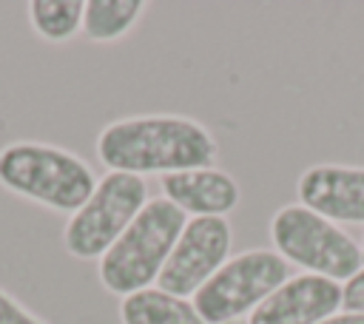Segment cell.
Wrapping results in <instances>:
<instances>
[{
	"mask_svg": "<svg viewBox=\"0 0 364 324\" xmlns=\"http://www.w3.org/2000/svg\"><path fill=\"white\" fill-rule=\"evenodd\" d=\"M318 324H364V313H336Z\"/></svg>",
	"mask_w": 364,
	"mask_h": 324,
	"instance_id": "obj_16",
	"label": "cell"
},
{
	"mask_svg": "<svg viewBox=\"0 0 364 324\" xmlns=\"http://www.w3.org/2000/svg\"><path fill=\"white\" fill-rule=\"evenodd\" d=\"M0 185L54 213H77L94 193L97 176L65 148L20 139L0 148Z\"/></svg>",
	"mask_w": 364,
	"mask_h": 324,
	"instance_id": "obj_2",
	"label": "cell"
},
{
	"mask_svg": "<svg viewBox=\"0 0 364 324\" xmlns=\"http://www.w3.org/2000/svg\"><path fill=\"white\" fill-rule=\"evenodd\" d=\"M219 148L210 131L176 114H145L108 122L97 136V156L117 173H179L213 168Z\"/></svg>",
	"mask_w": 364,
	"mask_h": 324,
	"instance_id": "obj_1",
	"label": "cell"
},
{
	"mask_svg": "<svg viewBox=\"0 0 364 324\" xmlns=\"http://www.w3.org/2000/svg\"><path fill=\"white\" fill-rule=\"evenodd\" d=\"M82 0H31L28 23L37 37L48 43H65L82 28Z\"/></svg>",
	"mask_w": 364,
	"mask_h": 324,
	"instance_id": "obj_13",
	"label": "cell"
},
{
	"mask_svg": "<svg viewBox=\"0 0 364 324\" xmlns=\"http://www.w3.org/2000/svg\"><path fill=\"white\" fill-rule=\"evenodd\" d=\"M233 230L222 216H193L182 227L165 267L159 270V290L171 296H196V290L228 261Z\"/></svg>",
	"mask_w": 364,
	"mask_h": 324,
	"instance_id": "obj_7",
	"label": "cell"
},
{
	"mask_svg": "<svg viewBox=\"0 0 364 324\" xmlns=\"http://www.w3.org/2000/svg\"><path fill=\"white\" fill-rule=\"evenodd\" d=\"M341 304L347 313H364V267L341 287Z\"/></svg>",
	"mask_w": 364,
	"mask_h": 324,
	"instance_id": "obj_15",
	"label": "cell"
},
{
	"mask_svg": "<svg viewBox=\"0 0 364 324\" xmlns=\"http://www.w3.org/2000/svg\"><path fill=\"white\" fill-rule=\"evenodd\" d=\"M185 225V213L173 202L165 196L148 199L125 233L102 253L97 264L102 287L122 298L148 290V284L159 279Z\"/></svg>",
	"mask_w": 364,
	"mask_h": 324,
	"instance_id": "obj_3",
	"label": "cell"
},
{
	"mask_svg": "<svg viewBox=\"0 0 364 324\" xmlns=\"http://www.w3.org/2000/svg\"><path fill=\"white\" fill-rule=\"evenodd\" d=\"M162 193L182 213L193 216H225L239 205V185L219 168H196L165 173L159 179Z\"/></svg>",
	"mask_w": 364,
	"mask_h": 324,
	"instance_id": "obj_10",
	"label": "cell"
},
{
	"mask_svg": "<svg viewBox=\"0 0 364 324\" xmlns=\"http://www.w3.org/2000/svg\"><path fill=\"white\" fill-rule=\"evenodd\" d=\"M290 264L273 250H245L228 259L193 296L205 324H228L256 310L276 287L287 281Z\"/></svg>",
	"mask_w": 364,
	"mask_h": 324,
	"instance_id": "obj_6",
	"label": "cell"
},
{
	"mask_svg": "<svg viewBox=\"0 0 364 324\" xmlns=\"http://www.w3.org/2000/svg\"><path fill=\"white\" fill-rule=\"evenodd\" d=\"M0 324H46V321L28 313L11 293L0 287Z\"/></svg>",
	"mask_w": 364,
	"mask_h": 324,
	"instance_id": "obj_14",
	"label": "cell"
},
{
	"mask_svg": "<svg viewBox=\"0 0 364 324\" xmlns=\"http://www.w3.org/2000/svg\"><path fill=\"white\" fill-rule=\"evenodd\" d=\"M119 321L122 324H205L193 301L171 296L159 287H148L125 296L119 304Z\"/></svg>",
	"mask_w": 364,
	"mask_h": 324,
	"instance_id": "obj_11",
	"label": "cell"
},
{
	"mask_svg": "<svg viewBox=\"0 0 364 324\" xmlns=\"http://www.w3.org/2000/svg\"><path fill=\"white\" fill-rule=\"evenodd\" d=\"M341 307V287L316 273H299L276 287L253 313L247 324H318Z\"/></svg>",
	"mask_w": 364,
	"mask_h": 324,
	"instance_id": "obj_8",
	"label": "cell"
},
{
	"mask_svg": "<svg viewBox=\"0 0 364 324\" xmlns=\"http://www.w3.org/2000/svg\"><path fill=\"white\" fill-rule=\"evenodd\" d=\"M142 9V0H88L82 11V31L94 43L119 40L134 28Z\"/></svg>",
	"mask_w": 364,
	"mask_h": 324,
	"instance_id": "obj_12",
	"label": "cell"
},
{
	"mask_svg": "<svg viewBox=\"0 0 364 324\" xmlns=\"http://www.w3.org/2000/svg\"><path fill=\"white\" fill-rule=\"evenodd\" d=\"M228 324H247V321H242V318H236V321H228Z\"/></svg>",
	"mask_w": 364,
	"mask_h": 324,
	"instance_id": "obj_17",
	"label": "cell"
},
{
	"mask_svg": "<svg viewBox=\"0 0 364 324\" xmlns=\"http://www.w3.org/2000/svg\"><path fill=\"white\" fill-rule=\"evenodd\" d=\"M296 193L304 207L330 222L364 225V168L313 165L299 176Z\"/></svg>",
	"mask_w": 364,
	"mask_h": 324,
	"instance_id": "obj_9",
	"label": "cell"
},
{
	"mask_svg": "<svg viewBox=\"0 0 364 324\" xmlns=\"http://www.w3.org/2000/svg\"><path fill=\"white\" fill-rule=\"evenodd\" d=\"M270 239L284 261L324 279H353L361 270L364 250L336 222L304 205H284L270 219Z\"/></svg>",
	"mask_w": 364,
	"mask_h": 324,
	"instance_id": "obj_4",
	"label": "cell"
},
{
	"mask_svg": "<svg viewBox=\"0 0 364 324\" xmlns=\"http://www.w3.org/2000/svg\"><path fill=\"white\" fill-rule=\"evenodd\" d=\"M148 202V188L142 176L108 171L88 202L71 213L63 227V244L74 259H102V253L125 233L136 213Z\"/></svg>",
	"mask_w": 364,
	"mask_h": 324,
	"instance_id": "obj_5",
	"label": "cell"
}]
</instances>
